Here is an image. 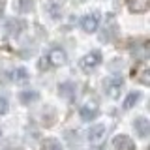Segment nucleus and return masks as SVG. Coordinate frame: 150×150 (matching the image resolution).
Listing matches in <instances>:
<instances>
[{
    "label": "nucleus",
    "instance_id": "obj_1",
    "mask_svg": "<svg viewBox=\"0 0 150 150\" xmlns=\"http://www.w3.org/2000/svg\"><path fill=\"white\" fill-rule=\"evenodd\" d=\"M118 34V23H116V17L112 15V13H107L105 15V23H103V30L100 34V40L105 41V43H109L112 41Z\"/></svg>",
    "mask_w": 150,
    "mask_h": 150
},
{
    "label": "nucleus",
    "instance_id": "obj_2",
    "mask_svg": "<svg viewBox=\"0 0 150 150\" xmlns=\"http://www.w3.org/2000/svg\"><path fill=\"white\" fill-rule=\"evenodd\" d=\"M124 88V79L120 77V75H111V77H107L105 81H103V90L109 98L112 100H116V98L120 96V90Z\"/></svg>",
    "mask_w": 150,
    "mask_h": 150
},
{
    "label": "nucleus",
    "instance_id": "obj_3",
    "mask_svg": "<svg viewBox=\"0 0 150 150\" xmlns=\"http://www.w3.org/2000/svg\"><path fill=\"white\" fill-rule=\"evenodd\" d=\"M45 62H41V68H47V66H62L66 64V60H68V56H66V51L62 47H51L49 51H47L45 54Z\"/></svg>",
    "mask_w": 150,
    "mask_h": 150
},
{
    "label": "nucleus",
    "instance_id": "obj_4",
    "mask_svg": "<svg viewBox=\"0 0 150 150\" xmlns=\"http://www.w3.org/2000/svg\"><path fill=\"white\" fill-rule=\"evenodd\" d=\"M86 139H88V143H90V146H94V148L103 146V143H105V139H107V128L101 126V124L92 126V128L88 129Z\"/></svg>",
    "mask_w": 150,
    "mask_h": 150
},
{
    "label": "nucleus",
    "instance_id": "obj_5",
    "mask_svg": "<svg viewBox=\"0 0 150 150\" xmlns=\"http://www.w3.org/2000/svg\"><path fill=\"white\" fill-rule=\"evenodd\" d=\"M100 64H101V53L100 51H90V53L84 54L81 58V62H79L81 69H84V71H92V69H96Z\"/></svg>",
    "mask_w": 150,
    "mask_h": 150
},
{
    "label": "nucleus",
    "instance_id": "obj_6",
    "mask_svg": "<svg viewBox=\"0 0 150 150\" xmlns=\"http://www.w3.org/2000/svg\"><path fill=\"white\" fill-rule=\"evenodd\" d=\"M98 25H100V13L98 11H92V13H88V15H84L81 19V28L84 32H88V34L96 32Z\"/></svg>",
    "mask_w": 150,
    "mask_h": 150
},
{
    "label": "nucleus",
    "instance_id": "obj_7",
    "mask_svg": "<svg viewBox=\"0 0 150 150\" xmlns=\"http://www.w3.org/2000/svg\"><path fill=\"white\" fill-rule=\"evenodd\" d=\"M25 28H26V23L23 21V19H15V17H13V19H9V21L6 23V34L9 38H17Z\"/></svg>",
    "mask_w": 150,
    "mask_h": 150
},
{
    "label": "nucleus",
    "instance_id": "obj_8",
    "mask_svg": "<svg viewBox=\"0 0 150 150\" xmlns=\"http://www.w3.org/2000/svg\"><path fill=\"white\" fill-rule=\"evenodd\" d=\"M133 77L137 79L141 84H150V69L146 62H141L137 68L133 69Z\"/></svg>",
    "mask_w": 150,
    "mask_h": 150
},
{
    "label": "nucleus",
    "instance_id": "obj_9",
    "mask_svg": "<svg viewBox=\"0 0 150 150\" xmlns=\"http://www.w3.org/2000/svg\"><path fill=\"white\" fill-rule=\"evenodd\" d=\"M133 128H135V133H137L141 139H146L148 133H150V122L144 118V116H139V118L133 120Z\"/></svg>",
    "mask_w": 150,
    "mask_h": 150
},
{
    "label": "nucleus",
    "instance_id": "obj_10",
    "mask_svg": "<svg viewBox=\"0 0 150 150\" xmlns=\"http://www.w3.org/2000/svg\"><path fill=\"white\" fill-rule=\"evenodd\" d=\"M112 144H115L116 150H135V143L131 141V137H128V135H116L115 141H112Z\"/></svg>",
    "mask_w": 150,
    "mask_h": 150
},
{
    "label": "nucleus",
    "instance_id": "obj_11",
    "mask_svg": "<svg viewBox=\"0 0 150 150\" xmlns=\"http://www.w3.org/2000/svg\"><path fill=\"white\" fill-rule=\"evenodd\" d=\"M45 11L51 19H60L62 15V6H60L58 0H47L45 2Z\"/></svg>",
    "mask_w": 150,
    "mask_h": 150
},
{
    "label": "nucleus",
    "instance_id": "obj_12",
    "mask_svg": "<svg viewBox=\"0 0 150 150\" xmlns=\"http://www.w3.org/2000/svg\"><path fill=\"white\" fill-rule=\"evenodd\" d=\"M98 107L96 105H90V103H86V105H81V109H79V115H81L83 120H94L98 116Z\"/></svg>",
    "mask_w": 150,
    "mask_h": 150
},
{
    "label": "nucleus",
    "instance_id": "obj_13",
    "mask_svg": "<svg viewBox=\"0 0 150 150\" xmlns=\"http://www.w3.org/2000/svg\"><path fill=\"white\" fill-rule=\"evenodd\" d=\"M126 2H128L129 11H133V13H143L150 6V0H126Z\"/></svg>",
    "mask_w": 150,
    "mask_h": 150
},
{
    "label": "nucleus",
    "instance_id": "obj_14",
    "mask_svg": "<svg viewBox=\"0 0 150 150\" xmlns=\"http://www.w3.org/2000/svg\"><path fill=\"white\" fill-rule=\"evenodd\" d=\"M58 94L66 100H73L75 98V84L73 83H62L58 86Z\"/></svg>",
    "mask_w": 150,
    "mask_h": 150
},
{
    "label": "nucleus",
    "instance_id": "obj_15",
    "mask_svg": "<svg viewBox=\"0 0 150 150\" xmlns=\"http://www.w3.org/2000/svg\"><path fill=\"white\" fill-rule=\"evenodd\" d=\"M11 79H13V81H15L17 84H25V83H28L30 75H28V71H26L25 68H15V69H13Z\"/></svg>",
    "mask_w": 150,
    "mask_h": 150
},
{
    "label": "nucleus",
    "instance_id": "obj_16",
    "mask_svg": "<svg viewBox=\"0 0 150 150\" xmlns=\"http://www.w3.org/2000/svg\"><path fill=\"white\" fill-rule=\"evenodd\" d=\"M38 98H40V94H38L36 90H23L21 94H19V100L25 103V105H30V103L36 101Z\"/></svg>",
    "mask_w": 150,
    "mask_h": 150
},
{
    "label": "nucleus",
    "instance_id": "obj_17",
    "mask_svg": "<svg viewBox=\"0 0 150 150\" xmlns=\"http://www.w3.org/2000/svg\"><path fill=\"white\" fill-rule=\"evenodd\" d=\"M15 9L19 13H30L34 9V0H17Z\"/></svg>",
    "mask_w": 150,
    "mask_h": 150
},
{
    "label": "nucleus",
    "instance_id": "obj_18",
    "mask_svg": "<svg viewBox=\"0 0 150 150\" xmlns=\"http://www.w3.org/2000/svg\"><path fill=\"white\" fill-rule=\"evenodd\" d=\"M41 150H62V144L56 139H45L41 143Z\"/></svg>",
    "mask_w": 150,
    "mask_h": 150
},
{
    "label": "nucleus",
    "instance_id": "obj_19",
    "mask_svg": "<svg viewBox=\"0 0 150 150\" xmlns=\"http://www.w3.org/2000/svg\"><path fill=\"white\" fill-rule=\"evenodd\" d=\"M139 98H141V94L139 92H131L128 98H126V101H124V109H131V107L135 105V103L139 101Z\"/></svg>",
    "mask_w": 150,
    "mask_h": 150
},
{
    "label": "nucleus",
    "instance_id": "obj_20",
    "mask_svg": "<svg viewBox=\"0 0 150 150\" xmlns=\"http://www.w3.org/2000/svg\"><path fill=\"white\" fill-rule=\"evenodd\" d=\"M8 112V100L6 98H0V115Z\"/></svg>",
    "mask_w": 150,
    "mask_h": 150
},
{
    "label": "nucleus",
    "instance_id": "obj_21",
    "mask_svg": "<svg viewBox=\"0 0 150 150\" xmlns=\"http://www.w3.org/2000/svg\"><path fill=\"white\" fill-rule=\"evenodd\" d=\"M2 8H4V0H0V13H2Z\"/></svg>",
    "mask_w": 150,
    "mask_h": 150
},
{
    "label": "nucleus",
    "instance_id": "obj_22",
    "mask_svg": "<svg viewBox=\"0 0 150 150\" xmlns=\"http://www.w3.org/2000/svg\"><path fill=\"white\" fill-rule=\"evenodd\" d=\"M0 139H2V129H0Z\"/></svg>",
    "mask_w": 150,
    "mask_h": 150
}]
</instances>
